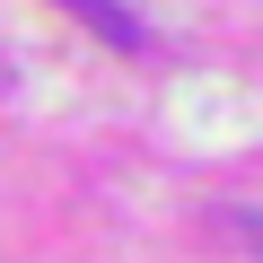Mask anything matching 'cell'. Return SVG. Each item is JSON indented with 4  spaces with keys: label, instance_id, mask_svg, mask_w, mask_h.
Wrapping results in <instances>:
<instances>
[{
    "label": "cell",
    "instance_id": "cell-1",
    "mask_svg": "<svg viewBox=\"0 0 263 263\" xmlns=\"http://www.w3.org/2000/svg\"><path fill=\"white\" fill-rule=\"evenodd\" d=\"M70 9H79L114 53H141V44H149V27H141V18H123V0H70Z\"/></svg>",
    "mask_w": 263,
    "mask_h": 263
},
{
    "label": "cell",
    "instance_id": "cell-2",
    "mask_svg": "<svg viewBox=\"0 0 263 263\" xmlns=\"http://www.w3.org/2000/svg\"><path fill=\"white\" fill-rule=\"evenodd\" d=\"M0 88H9V62H0Z\"/></svg>",
    "mask_w": 263,
    "mask_h": 263
}]
</instances>
